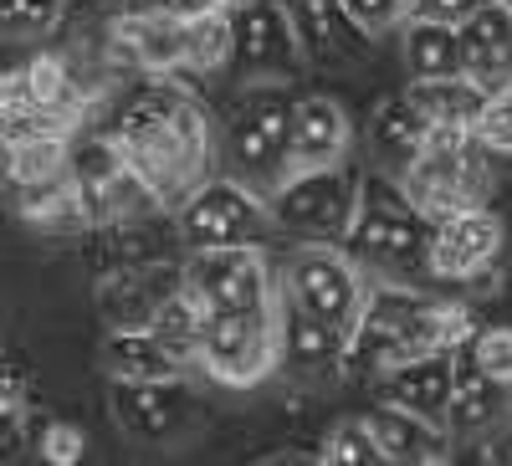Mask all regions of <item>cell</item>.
<instances>
[{
	"label": "cell",
	"mask_w": 512,
	"mask_h": 466,
	"mask_svg": "<svg viewBox=\"0 0 512 466\" xmlns=\"http://www.w3.org/2000/svg\"><path fill=\"white\" fill-rule=\"evenodd\" d=\"M72 134H41L6 144V185H47L72 175Z\"/></svg>",
	"instance_id": "27"
},
{
	"label": "cell",
	"mask_w": 512,
	"mask_h": 466,
	"mask_svg": "<svg viewBox=\"0 0 512 466\" xmlns=\"http://www.w3.org/2000/svg\"><path fill=\"white\" fill-rule=\"evenodd\" d=\"M128 6H134V0H128Z\"/></svg>",
	"instance_id": "39"
},
{
	"label": "cell",
	"mask_w": 512,
	"mask_h": 466,
	"mask_svg": "<svg viewBox=\"0 0 512 466\" xmlns=\"http://www.w3.org/2000/svg\"><path fill=\"white\" fill-rule=\"evenodd\" d=\"M431 241L436 221L410 200V190L390 175L369 169L359 190V216L344 236V251L374 277V282H405L425 287L431 282Z\"/></svg>",
	"instance_id": "3"
},
{
	"label": "cell",
	"mask_w": 512,
	"mask_h": 466,
	"mask_svg": "<svg viewBox=\"0 0 512 466\" xmlns=\"http://www.w3.org/2000/svg\"><path fill=\"white\" fill-rule=\"evenodd\" d=\"M67 16V0H0V36L11 47H31V41L57 36Z\"/></svg>",
	"instance_id": "30"
},
{
	"label": "cell",
	"mask_w": 512,
	"mask_h": 466,
	"mask_svg": "<svg viewBox=\"0 0 512 466\" xmlns=\"http://www.w3.org/2000/svg\"><path fill=\"white\" fill-rule=\"evenodd\" d=\"M349 149H354V123H349L344 103L328 98V93H297V108H292V175L349 164Z\"/></svg>",
	"instance_id": "17"
},
{
	"label": "cell",
	"mask_w": 512,
	"mask_h": 466,
	"mask_svg": "<svg viewBox=\"0 0 512 466\" xmlns=\"http://www.w3.org/2000/svg\"><path fill=\"white\" fill-rule=\"evenodd\" d=\"M364 420H369V431H374V441H379L390 466H441V461H451L456 436L446 426H436V420H420L400 405H379Z\"/></svg>",
	"instance_id": "21"
},
{
	"label": "cell",
	"mask_w": 512,
	"mask_h": 466,
	"mask_svg": "<svg viewBox=\"0 0 512 466\" xmlns=\"http://www.w3.org/2000/svg\"><path fill=\"white\" fill-rule=\"evenodd\" d=\"M512 420V385L492 379L466 349H456V385H451V415L446 431L456 441H487L497 426Z\"/></svg>",
	"instance_id": "18"
},
{
	"label": "cell",
	"mask_w": 512,
	"mask_h": 466,
	"mask_svg": "<svg viewBox=\"0 0 512 466\" xmlns=\"http://www.w3.org/2000/svg\"><path fill=\"white\" fill-rule=\"evenodd\" d=\"M231 36H236V47H231L226 77L236 88H251V82H297L308 72L287 0H241V6H231Z\"/></svg>",
	"instance_id": "10"
},
{
	"label": "cell",
	"mask_w": 512,
	"mask_h": 466,
	"mask_svg": "<svg viewBox=\"0 0 512 466\" xmlns=\"http://www.w3.org/2000/svg\"><path fill=\"white\" fill-rule=\"evenodd\" d=\"M108 134L118 139L123 159L134 164V175L169 210L185 205L210 180V164L221 159L216 123L175 77H139L134 93L118 103Z\"/></svg>",
	"instance_id": "1"
},
{
	"label": "cell",
	"mask_w": 512,
	"mask_h": 466,
	"mask_svg": "<svg viewBox=\"0 0 512 466\" xmlns=\"http://www.w3.org/2000/svg\"><path fill=\"white\" fill-rule=\"evenodd\" d=\"M492 154L477 144V134L466 129H431L420 159L410 164V175L400 180L410 190V200L425 210L431 221L461 216L472 205H487L492 190Z\"/></svg>",
	"instance_id": "5"
},
{
	"label": "cell",
	"mask_w": 512,
	"mask_h": 466,
	"mask_svg": "<svg viewBox=\"0 0 512 466\" xmlns=\"http://www.w3.org/2000/svg\"><path fill=\"white\" fill-rule=\"evenodd\" d=\"M108 405L128 441L139 446H180L200 426V400L185 379H108Z\"/></svg>",
	"instance_id": "12"
},
{
	"label": "cell",
	"mask_w": 512,
	"mask_h": 466,
	"mask_svg": "<svg viewBox=\"0 0 512 466\" xmlns=\"http://www.w3.org/2000/svg\"><path fill=\"white\" fill-rule=\"evenodd\" d=\"M282 359V303L246 313H210L200 328L195 364L226 390H256Z\"/></svg>",
	"instance_id": "6"
},
{
	"label": "cell",
	"mask_w": 512,
	"mask_h": 466,
	"mask_svg": "<svg viewBox=\"0 0 512 466\" xmlns=\"http://www.w3.org/2000/svg\"><path fill=\"white\" fill-rule=\"evenodd\" d=\"M36 451H41V461H52V466H77L82 451H88V441H82L77 426H62V420H52V426L41 431Z\"/></svg>",
	"instance_id": "35"
},
{
	"label": "cell",
	"mask_w": 512,
	"mask_h": 466,
	"mask_svg": "<svg viewBox=\"0 0 512 466\" xmlns=\"http://www.w3.org/2000/svg\"><path fill=\"white\" fill-rule=\"evenodd\" d=\"M21 82H26V98L47 113V118H57L62 129H72V134H77L82 123H88V113L98 108V98L72 77V67H67L52 47L31 52V62L21 67Z\"/></svg>",
	"instance_id": "24"
},
{
	"label": "cell",
	"mask_w": 512,
	"mask_h": 466,
	"mask_svg": "<svg viewBox=\"0 0 512 466\" xmlns=\"http://www.w3.org/2000/svg\"><path fill=\"white\" fill-rule=\"evenodd\" d=\"M359 190H364V169H354V164L308 169V175H292L272 195V221L292 241L344 246V236L359 216Z\"/></svg>",
	"instance_id": "9"
},
{
	"label": "cell",
	"mask_w": 512,
	"mask_h": 466,
	"mask_svg": "<svg viewBox=\"0 0 512 466\" xmlns=\"http://www.w3.org/2000/svg\"><path fill=\"white\" fill-rule=\"evenodd\" d=\"M277 374H287L297 390H333L349 374V333L333 328L303 308L282 303V359Z\"/></svg>",
	"instance_id": "15"
},
{
	"label": "cell",
	"mask_w": 512,
	"mask_h": 466,
	"mask_svg": "<svg viewBox=\"0 0 512 466\" xmlns=\"http://www.w3.org/2000/svg\"><path fill=\"white\" fill-rule=\"evenodd\" d=\"M405 72L410 82L461 77V36L446 21H405Z\"/></svg>",
	"instance_id": "26"
},
{
	"label": "cell",
	"mask_w": 512,
	"mask_h": 466,
	"mask_svg": "<svg viewBox=\"0 0 512 466\" xmlns=\"http://www.w3.org/2000/svg\"><path fill=\"white\" fill-rule=\"evenodd\" d=\"M287 16L297 26L308 67H359L374 52L369 31L349 16L344 0H287Z\"/></svg>",
	"instance_id": "16"
},
{
	"label": "cell",
	"mask_w": 512,
	"mask_h": 466,
	"mask_svg": "<svg viewBox=\"0 0 512 466\" xmlns=\"http://www.w3.org/2000/svg\"><path fill=\"white\" fill-rule=\"evenodd\" d=\"M502 251H507V231L497 210L472 205L461 216H446L436 221V241H431V282H492Z\"/></svg>",
	"instance_id": "13"
},
{
	"label": "cell",
	"mask_w": 512,
	"mask_h": 466,
	"mask_svg": "<svg viewBox=\"0 0 512 466\" xmlns=\"http://www.w3.org/2000/svg\"><path fill=\"white\" fill-rule=\"evenodd\" d=\"M205 318H210V308L190 292V282L180 287V292H169V298L159 303V313H154V333L164 338V344H175L190 364H195V354H200V328H205ZM200 369V364H195Z\"/></svg>",
	"instance_id": "29"
},
{
	"label": "cell",
	"mask_w": 512,
	"mask_h": 466,
	"mask_svg": "<svg viewBox=\"0 0 512 466\" xmlns=\"http://www.w3.org/2000/svg\"><path fill=\"white\" fill-rule=\"evenodd\" d=\"M318 461H333V466H390L364 415H359V420H338L333 436H328L323 451H318Z\"/></svg>",
	"instance_id": "31"
},
{
	"label": "cell",
	"mask_w": 512,
	"mask_h": 466,
	"mask_svg": "<svg viewBox=\"0 0 512 466\" xmlns=\"http://www.w3.org/2000/svg\"><path fill=\"white\" fill-rule=\"evenodd\" d=\"M379 385V405H400L420 420H436L446 426L451 415V385H456V349H436V354H420L405 359L400 369H390Z\"/></svg>",
	"instance_id": "19"
},
{
	"label": "cell",
	"mask_w": 512,
	"mask_h": 466,
	"mask_svg": "<svg viewBox=\"0 0 512 466\" xmlns=\"http://www.w3.org/2000/svg\"><path fill=\"white\" fill-rule=\"evenodd\" d=\"M185 282L210 313H246L282 303V277L267 246H210L185 251Z\"/></svg>",
	"instance_id": "11"
},
{
	"label": "cell",
	"mask_w": 512,
	"mask_h": 466,
	"mask_svg": "<svg viewBox=\"0 0 512 466\" xmlns=\"http://www.w3.org/2000/svg\"><path fill=\"white\" fill-rule=\"evenodd\" d=\"M277 231L272 200L236 185L231 175H210L185 205H175V241L185 251H210V246H267Z\"/></svg>",
	"instance_id": "8"
},
{
	"label": "cell",
	"mask_w": 512,
	"mask_h": 466,
	"mask_svg": "<svg viewBox=\"0 0 512 466\" xmlns=\"http://www.w3.org/2000/svg\"><path fill=\"white\" fill-rule=\"evenodd\" d=\"M472 134H477V144H482L487 154H512V88L487 98V108H482V118H477Z\"/></svg>",
	"instance_id": "33"
},
{
	"label": "cell",
	"mask_w": 512,
	"mask_h": 466,
	"mask_svg": "<svg viewBox=\"0 0 512 466\" xmlns=\"http://www.w3.org/2000/svg\"><path fill=\"white\" fill-rule=\"evenodd\" d=\"M487 0H415L410 6V21H446V26H461L466 16H477Z\"/></svg>",
	"instance_id": "36"
},
{
	"label": "cell",
	"mask_w": 512,
	"mask_h": 466,
	"mask_svg": "<svg viewBox=\"0 0 512 466\" xmlns=\"http://www.w3.org/2000/svg\"><path fill=\"white\" fill-rule=\"evenodd\" d=\"M405 98L420 108V118L431 129H477V118L487 108V93L477 88L472 77H441V82H410Z\"/></svg>",
	"instance_id": "25"
},
{
	"label": "cell",
	"mask_w": 512,
	"mask_h": 466,
	"mask_svg": "<svg viewBox=\"0 0 512 466\" xmlns=\"http://www.w3.org/2000/svg\"><path fill=\"white\" fill-rule=\"evenodd\" d=\"M369 282L374 277L349 257L344 246L297 241V251L282 262V303L354 333V323H359V313L369 303Z\"/></svg>",
	"instance_id": "7"
},
{
	"label": "cell",
	"mask_w": 512,
	"mask_h": 466,
	"mask_svg": "<svg viewBox=\"0 0 512 466\" xmlns=\"http://www.w3.org/2000/svg\"><path fill=\"white\" fill-rule=\"evenodd\" d=\"M425 139H431V123L420 118V108L400 93L390 103H379L374 118H369V159L379 175H390V180H405L410 175V164L420 159Z\"/></svg>",
	"instance_id": "23"
},
{
	"label": "cell",
	"mask_w": 512,
	"mask_h": 466,
	"mask_svg": "<svg viewBox=\"0 0 512 466\" xmlns=\"http://www.w3.org/2000/svg\"><path fill=\"white\" fill-rule=\"evenodd\" d=\"M185 287V262L175 257H149V262H128L113 272H98V313L108 323V333L118 328H149L159 303L169 292Z\"/></svg>",
	"instance_id": "14"
},
{
	"label": "cell",
	"mask_w": 512,
	"mask_h": 466,
	"mask_svg": "<svg viewBox=\"0 0 512 466\" xmlns=\"http://www.w3.org/2000/svg\"><path fill=\"white\" fill-rule=\"evenodd\" d=\"M472 333L477 323L466 303L431 298L425 287H405V282H369V303L349 333V374L384 379L405 359L461 349Z\"/></svg>",
	"instance_id": "2"
},
{
	"label": "cell",
	"mask_w": 512,
	"mask_h": 466,
	"mask_svg": "<svg viewBox=\"0 0 512 466\" xmlns=\"http://www.w3.org/2000/svg\"><path fill=\"white\" fill-rule=\"evenodd\" d=\"M231 11H205V16H190L185 21V72H226L231 67Z\"/></svg>",
	"instance_id": "28"
},
{
	"label": "cell",
	"mask_w": 512,
	"mask_h": 466,
	"mask_svg": "<svg viewBox=\"0 0 512 466\" xmlns=\"http://www.w3.org/2000/svg\"><path fill=\"white\" fill-rule=\"evenodd\" d=\"M344 6H349V16H354L369 36H379V31H390V26H405L415 0H344Z\"/></svg>",
	"instance_id": "34"
},
{
	"label": "cell",
	"mask_w": 512,
	"mask_h": 466,
	"mask_svg": "<svg viewBox=\"0 0 512 466\" xmlns=\"http://www.w3.org/2000/svg\"><path fill=\"white\" fill-rule=\"evenodd\" d=\"M292 82H251L231 98L221 134V175L272 200L292 175Z\"/></svg>",
	"instance_id": "4"
},
{
	"label": "cell",
	"mask_w": 512,
	"mask_h": 466,
	"mask_svg": "<svg viewBox=\"0 0 512 466\" xmlns=\"http://www.w3.org/2000/svg\"><path fill=\"white\" fill-rule=\"evenodd\" d=\"M456 36H461V77H472L487 98L507 93L512 88V11L502 0H487L477 16H466L456 26Z\"/></svg>",
	"instance_id": "20"
},
{
	"label": "cell",
	"mask_w": 512,
	"mask_h": 466,
	"mask_svg": "<svg viewBox=\"0 0 512 466\" xmlns=\"http://www.w3.org/2000/svg\"><path fill=\"white\" fill-rule=\"evenodd\" d=\"M466 354H472L492 379H502V385H512V328H477L472 338L461 344Z\"/></svg>",
	"instance_id": "32"
},
{
	"label": "cell",
	"mask_w": 512,
	"mask_h": 466,
	"mask_svg": "<svg viewBox=\"0 0 512 466\" xmlns=\"http://www.w3.org/2000/svg\"><path fill=\"white\" fill-rule=\"evenodd\" d=\"M502 6H507V11H512V0H502Z\"/></svg>",
	"instance_id": "38"
},
{
	"label": "cell",
	"mask_w": 512,
	"mask_h": 466,
	"mask_svg": "<svg viewBox=\"0 0 512 466\" xmlns=\"http://www.w3.org/2000/svg\"><path fill=\"white\" fill-rule=\"evenodd\" d=\"M98 369L108 379H134V385H144V379H185L195 364L175 344H164L154 328H118L103 338Z\"/></svg>",
	"instance_id": "22"
},
{
	"label": "cell",
	"mask_w": 512,
	"mask_h": 466,
	"mask_svg": "<svg viewBox=\"0 0 512 466\" xmlns=\"http://www.w3.org/2000/svg\"><path fill=\"white\" fill-rule=\"evenodd\" d=\"M482 461H492V466H507V461H512V426H497V431L482 441Z\"/></svg>",
	"instance_id": "37"
}]
</instances>
